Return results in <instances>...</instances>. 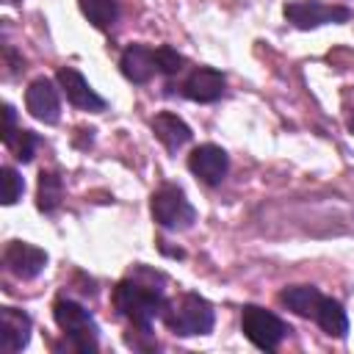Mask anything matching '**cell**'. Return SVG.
<instances>
[{
    "label": "cell",
    "mask_w": 354,
    "mask_h": 354,
    "mask_svg": "<svg viewBox=\"0 0 354 354\" xmlns=\"http://www.w3.org/2000/svg\"><path fill=\"white\" fill-rule=\"evenodd\" d=\"M166 296L155 285H144L138 279H122L113 288V307L122 318H127L138 332H149L155 318H163Z\"/></svg>",
    "instance_id": "obj_1"
},
{
    "label": "cell",
    "mask_w": 354,
    "mask_h": 354,
    "mask_svg": "<svg viewBox=\"0 0 354 354\" xmlns=\"http://www.w3.org/2000/svg\"><path fill=\"white\" fill-rule=\"evenodd\" d=\"M163 324L180 335V337H196V335H210L216 324L213 304L199 296V293H183L180 299L169 301L163 310Z\"/></svg>",
    "instance_id": "obj_2"
},
{
    "label": "cell",
    "mask_w": 354,
    "mask_h": 354,
    "mask_svg": "<svg viewBox=\"0 0 354 354\" xmlns=\"http://www.w3.org/2000/svg\"><path fill=\"white\" fill-rule=\"evenodd\" d=\"M53 318H55L58 329L64 332L66 346L72 351H77V354H94L100 348V343H97V332L100 329H97L91 313L83 304L61 296L53 304Z\"/></svg>",
    "instance_id": "obj_3"
},
{
    "label": "cell",
    "mask_w": 354,
    "mask_h": 354,
    "mask_svg": "<svg viewBox=\"0 0 354 354\" xmlns=\"http://www.w3.org/2000/svg\"><path fill=\"white\" fill-rule=\"evenodd\" d=\"M149 207H152L155 224H160L163 230H171V232L188 230V227H194V221H196V210H194V205L188 202L185 191H183L180 185H171V183L160 185V188L152 194Z\"/></svg>",
    "instance_id": "obj_4"
},
{
    "label": "cell",
    "mask_w": 354,
    "mask_h": 354,
    "mask_svg": "<svg viewBox=\"0 0 354 354\" xmlns=\"http://www.w3.org/2000/svg\"><path fill=\"white\" fill-rule=\"evenodd\" d=\"M241 329L249 337V343H254L263 351H274L290 335V326L279 315L257 304H246L241 310Z\"/></svg>",
    "instance_id": "obj_5"
},
{
    "label": "cell",
    "mask_w": 354,
    "mask_h": 354,
    "mask_svg": "<svg viewBox=\"0 0 354 354\" xmlns=\"http://www.w3.org/2000/svg\"><path fill=\"white\" fill-rule=\"evenodd\" d=\"M285 19L299 30H313L321 25H343L351 19V8L346 6H326L318 0H293L282 8Z\"/></svg>",
    "instance_id": "obj_6"
},
{
    "label": "cell",
    "mask_w": 354,
    "mask_h": 354,
    "mask_svg": "<svg viewBox=\"0 0 354 354\" xmlns=\"http://www.w3.org/2000/svg\"><path fill=\"white\" fill-rule=\"evenodd\" d=\"M61 86H55L50 77H36L25 88V108L33 119L44 124H55L61 119Z\"/></svg>",
    "instance_id": "obj_7"
},
{
    "label": "cell",
    "mask_w": 354,
    "mask_h": 354,
    "mask_svg": "<svg viewBox=\"0 0 354 354\" xmlns=\"http://www.w3.org/2000/svg\"><path fill=\"white\" fill-rule=\"evenodd\" d=\"M188 171L205 185H218L230 171V155L218 144H199L188 155Z\"/></svg>",
    "instance_id": "obj_8"
},
{
    "label": "cell",
    "mask_w": 354,
    "mask_h": 354,
    "mask_svg": "<svg viewBox=\"0 0 354 354\" xmlns=\"http://www.w3.org/2000/svg\"><path fill=\"white\" fill-rule=\"evenodd\" d=\"M3 263L17 279H36L47 266V252L28 241H8L3 249Z\"/></svg>",
    "instance_id": "obj_9"
},
{
    "label": "cell",
    "mask_w": 354,
    "mask_h": 354,
    "mask_svg": "<svg viewBox=\"0 0 354 354\" xmlns=\"http://www.w3.org/2000/svg\"><path fill=\"white\" fill-rule=\"evenodd\" d=\"M55 80H58L64 97H66L75 108H80V111H91V113H100V111L108 108V102L88 86V80H86L75 66H61L58 75H55Z\"/></svg>",
    "instance_id": "obj_10"
},
{
    "label": "cell",
    "mask_w": 354,
    "mask_h": 354,
    "mask_svg": "<svg viewBox=\"0 0 354 354\" xmlns=\"http://www.w3.org/2000/svg\"><path fill=\"white\" fill-rule=\"evenodd\" d=\"M33 321L25 310L17 307H3L0 310V348L6 354H17L30 343Z\"/></svg>",
    "instance_id": "obj_11"
},
{
    "label": "cell",
    "mask_w": 354,
    "mask_h": 354,
    "mask_svg": "<svg viewBox=\"0 0 354 354\" xmlns=\"http://www.w3.org/2000/svg\"><path fill=\"white\" fill-rule=\"evenodd\" d=\"M224 75L213 66H196L185 80H183V97L194 102H216L224 94Z\"/></svg>",
    "instance_id": "obj_12"
},
{
    "label": "cell",
    "mask_w": 354,
    "mask_h": 354,
    "mask_svg": "<svg viewBox=\"0 0 354 354\" xmlns=\"http://www.w3.org/2000/svg\"><path fill=\"white\" fill-rule=\"evenodd\" d=\"M119 69L130 83H149L152 75L158 72L155 50L147 44H127L119 58Z\"/></svg>",
    "instance_id": "obj_13"
},
{
    "label": "cell",
    "mask_w": 354,
    "mask_h": 354,
    "mask_svg": "<svg viewBox=\"0 0 354 354\" xmlns=\"http://www.w3.org/2000/svg\"><path fill=\"white\" fill-rule=\"evenodd\" d=\"M149 127H152V133H155V138L169 149V152H177V149H183L188 141H191V127L177 116V113H169V111H160V113H155V119L149 122Z\"/></svg>",
    "instance_id": "obj_14"
},
{
    "label": "cell",
    "mask_w": 354,
    "mask_h": 354,
    "mask_svg": "<svg viewBox=\"0 0 354 354\" xmlns=\"http://www.w3.org/2000/svg\"><path fill=\"white\" fill-rule=\"evenodd\" d=\"M321 299H324V293L313 285H290V288L279 290V304H285L290 313H296L301 318H313V321H315Z\"/></svg>",
    "instance_id": "obj_15"
},
{
    "label": "cell",
    "mask_w": 354,
    "mask_h": 354,
    "mask_svg": "<svg viewBox=\"0 0 354 354\" xmlns=\"http://www.w3.org/2000/svg\"><path fill=\"white\" fill-rule=\"evenodd\" d=\"M64 202V180L53 169H41L39 188H36V207L41 213H55Z\"/></svg>",
    "instance_id": "obj_16"
},
{
    "label": "cell",
    "mask_w": 354,
    "mask_h": 354,
    "mask_svg": "<svg viewBox=\"0 0 354 354\" xmlns=\"http://www.w3.org/2000/svg\"><path fill=\"white\" fill-rule=\"evenodd\" d=\"M315 324L329 337H346V332H348V315H346L343 304L337 299H329V296L321 299L318 313H315Z\"/></svg>",
    "instance_id": "obj_17"
},
{
    "label": "cell",
    "mask_w": 354,
    "mask_h": 354,
    "mask_svg": "<svg viewBox=\"0 0 354 354\" xmlns=\"http://www.w3.org/2000/svg\"><path fill=\"white\" fill-rule=\"evenodd\" d=\"M80 11L97 30H108L119 19V0H80Z\"/></svg>",
    "instance_id": "obj_18"
},
{
    "label": "cell",
    "mask_w": 354,
    "mask_h": 354,
    "mask_svg": "<svg viewBox=\"0 0 354 354\" xmlns=\"http://www.w3.org/2000/svg\"><path fill=\"white\" fill-rule=\"evenodd\" d=\"M155 61H158V72H163V75H177L185 66V55L177 53L171 44L155 47Z\"/></svg>",
    "instance_id": "obj_19"
},
{
    "label": "cell",
    "mask_w": 354,
    "mask_h": 354,
    "mask_svg": "<svg viewBox=\"0 0 354 354\" xmlns=\"http://www.w3.org/2000/svg\"><path fill=\"white\" fill-rule=\"evenodd\" d=\"M25 180L14 166H3V205H17L22 199Z\"/></svg>",
    "instance_id": "obj_20"
},
{
    "label": "cell",
    "mask_w": 354,
    "mask_h": 354,
    "mask_svg": "<svg viewBox=\"0 0 354 354\" xmlns=\"http://www.w3.org/2000/svg\"><path fill=\"white\" fill-rule=\"evenodd\" d=\"M36 147H39V136H36L33 130H19L17 138H14V144H11L14 158H17L19 163H30L33 155H36Z\"/></svg>",
    "instance_id": "obj_21"
},
{
    "label": "cell",
    "mask_w": 354,
    "mask_h": 354,
    "mask_svg": "<svg viewBox=\"0 0 354 354\" xmlns=\"http://www.w3.org/2000/svg\"><path fill=\"white\" fill-rule=\"evenodd\" d=\"M3 113H6V127H3V144L6 147H11L14 144V138H17V111H14V105H3Z\"/></svg>",
    "instance_id": "obj_22"
},
{
    "label": "cell",
    "mask_w": 354,
    "mask_h": 354,
    "mask_svg": "<svg viewBox=\"0 0 354 354\" xmlns=\"http://www.w3.org/2000/svg\"><path fill=\"white\" fill-rule=\"evenodd\" d=\"M3 58H6L8 75H17V72H22V69H25V58H22V55H17V50H14V47H8V44H6V50H3Z\"/></svg>",
    "instance_id": "obj_23"
},
{
    "label": "cell",
    "mask_w": 354,
    "mask_h": 354,
    "mask_svg": "<svg viewBox=\"0 0 354 354\" xmlns=\"http://www.w3.org/2000/svg\"><path fill=\"white\" fill-rule=\"evenodd\" d=\"M348 133L354 136V111H351V116H348Z\"/></svg>",
    "instance_id": "obj_24"
}]
</instances>
